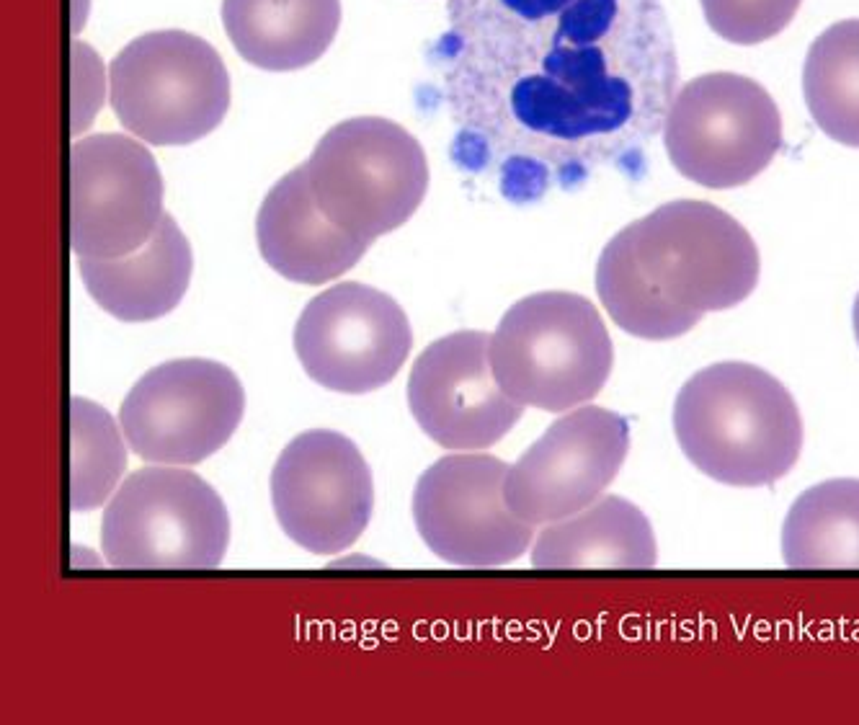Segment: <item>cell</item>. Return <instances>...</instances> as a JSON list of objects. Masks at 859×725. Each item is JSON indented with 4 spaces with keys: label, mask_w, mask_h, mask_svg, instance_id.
I'll use <instances>...</instances> for the list:
<instances>
[{
    "label": "cell",
    "mask_w": 859,
    "mask_h": 725,
    "mask_svg": "<svg viewBox=\"0 0 859 725\" xmlns=\"http://www.w3.org/2000/svg\"><path fill=\"white\" fill-rule=\"evenodd\" d=\"M640 277L674 308L705 318L759 284V248L728 212L700 199L661 204L620 230Z\"/></svg>",
    "instance_id": "obj_4"
},
{
    "label": "cell",
    "mask_w": 859,
    "mask_h": 725,
    "mask_svg": "<svg viewBox=\"0 0 859 725\" xmlns=\"http://www.w3.org/2000/svg\"><path fill=\"white\" fill-rule=\"evenodd\" d=\"M70 506L91 511L106 504L127 470V439L122 426L93 400H70Z\"/></svg>",
    "instance_id": "obj_23"
},
{
    "label": "cell",
    "mask_w": 859,
    "mask_h": 725,
    "mask_svg": "<svg viewBox=\"0 0 859 725\" xmlns=\"http://www.w3.org/2000/svg\"><path fill=\"white\" fill-rule=\"evenodd\" d=\"M222 24L246 62L271 73L313 65L341 26V0H222Z\"/></svg>",
    "instance_id": "obj_19"
},
{
    "label": "cell",
    "mask_w": 859,
    "mask_h": 725,
    "mask_svg": "<svg viewBox=\"0 0 859 725\" xmlns=\"http://www.w3.org/2000/svg\"><path fill=\"white\" fill-rule=\"evenodd\" d=\"M671 166L707 189L749 184L785 145L769 91L738 73H707L674 96L663 124Z\"/></svg>",
    "instance_id": "obj_8"
},
{
    "label": "cell",
    "mask_w": 859,
    "mask_h": 725,
    "mask_svg": "<svg viewBox=\"0 0 859 725\" xmlns=\"http://www.w3.org/2000/svg\"><path fill=\"white\" fill-rule=\"evenodd\" d=\"M413 346L408 315L390 295L341 282L307 302L295 326L302 369L333 393L362 395L400 372Z\"/></svg>",
    "instance_id": "obj_12"
},
{
    "label": "cell",
    "mask_w": 859,
    "mask_h": 725,
    "mask_svg": "<svg viewBox=\"0 0 859 725\" xmlns=\"http://www.w3.org/2000/svg\"><path fill=\"white\" fill-rule=\"evenodd\" d=\"M258 251L271 269L297 284H326L354 269L369 243L333 225L318 207L307 168L271 186L256 220Z\"/></svg>",
    "instance_id": "obj_16"
},
{
    "label": "cell",
    "mask_w": 859,
    "mask_h": 725,
    "mask_svg": "<svg viewBox=\"0 0 859 725\" xmlns=\"http://www.w3.org/2000/svg\"><path fill=\"white\" fill-rule=\"evenodd\" d=\"M710 29L741 47L761 44L790 26L803 0H700Z\"/></svg>",
    "instance_id": "obj_24"
},
{
    "label": "cell",
    "mask_w": 859,
    "mask_h": 725,
    "mask_svg": "<svg viewBox=\"0 0 859 725\" xmlns=\"http://www.w3.org/2000/svg\"><path fill=\"white\" fill-rule=\"evenodd\" d=\"M246 393L230 367L173 359L135 382L119 408L129 449L150 465H197L230 442Z\"/></svg>",
    "instance_id": "obj_9"
},
{
    "label": "cell",
    "mask_w": 859,
    "mask_h": 725,
    "mask_svg": "<svg viewBox=\"0 0 859 725\" xmlns=\"http://www.w3.org/2000/svg\"><path fill=\"white\" fill-rule=\"evenodd\" d=\"M656 560L651 522L622 496H602L573 517L545 524L532 542V566L547 571L653 568Z\"/></svg>",
    "instance_id": "obj_18"
},
{
    "label": "cell",
    "mask_w": 859,
    "mask_h": 725,
    "mask_svg": "<svg viewBox=\"0 0 859 725\" xmlns=\"http://www.w3.org/2000/svg\"><path fill=\"white\" fill-rule=\"evenodd\" d=\"M271 504L279 527L313 555L354 545L375 509L372 473L354 442L313 429L282 449L271 470Z\"/></svg>",
    "instance_id": "obj_11"
},
{
    "label": "cell",
    "mask_w": 859,
    "mask_h": 725,
    "mask_svg": "<svg viewBox=\"0 0 859 725\" xmlns=\"http://www.w3.org/2000/svg\"><path fill=\"white\" fill-rule=\"evenodd\" d=\"M194 271L191 246L171 215L153 238L119 259H78V274L101 310L124 323H145L176 310Z\"/></svg>",
    "instance_id": "obj_17"
},
{
    "label": "cell",
    "mask_w": 859,
    "mask_h": 725,
    "mask_svg": "<svg viewBox=\"0 0 859 725\" xmlns=\"http://www.w3.org/2000/svg\"><path fill=\"white\" fill-rule=\"evenodd\" d=\"M111 109L140 140L191 145L228 114L230 75L204 39L189 31H150L129 42L109 70Z\"/></svg>",
    "instance_id": "obj_6"
},
{
    "label": "cell",
    "mask_w": 859,
    "mask_h": 725,
    "mask_svg": "<svg viewBox=\"0 0 859 725\" xmlns=\"http://www.w3.org/2000/svg\"><path fill=\"white\" fill-rule=\"evenodd\" d=\"M852 326H854V338H857V344H859V295H857V300H854V310H852Z\"/></svg>",
    "instance_id": "obj_25"
},
{
    "label": "cell",
    "mask_w": 859,
    "mask_h": 725,
    "mask_svg": "<svg viewBox=\"0 0 859 725\" xmlns=\"http://www.w3.org/2000/svg\"><path fill=\"white\" fill-rule=\"evenodd\" d=\"M305 168L323 215L369 246L403 228L429 189L424 148L411 132L382 117L331 127Z\"/></svg>",
    "instance_id": "obj_5"
},
{
    "label": "cell",
    "mask_w": 859,
    "mask_h": 725,
    "mask_svg": "<svg viewBox=\"0 0 859 725\" xmlns=\"http://www.w3.org/2000/svg\"><path fill=\"white\" fill-rule=\"evenodd\" d=\"M596 295L622 331L645 341H671L692 331L702 320L674 308L640 277L620 233L609 240L599 256Z\"/></svg>",
    "instance_id": "obj_22"
},
{
    "label": "cell",
    "mask_w": 859,
    "mask_h": 725,
    "mask_svg": "<svg viewBox=\"0 0 859 725\" xmlns=\"http://www.w3.org/2000/svg\"><path fill=\"white\" fill-rule=\"evenodd\" d=\"M498 385L524 408L565 413L602 393L614 367L604 318L586 297L537 292L514 302L491 333Z\"/></svg>",
    "instance_id": "obj_3"
},
{
    "label": "cell",
    "mask_w": 859,
    "mask_h": 725,
    "mask_svg": "<svg viewBox=\"0 0 859 725\" xmlns=\"http://www.w3.org/2000/svg\"><path fill=\"white\" fill-rule=\"evenodd\" d=\"M790 568H859V480H823L795 498L782 524Z\"/></svg>",
    "instance_id": "obj_20"
},
{
    "label": "cell",
    "mask_w": 859,
    "mask_h": 725,
    "mask_svg": "<svg viewBox=\"0 0 859 725\" xmlns=\"http://www.w3.org/2000/svg\"><path fill=\"white\" fill-rule=\"evenodd\" d=\"M803 96L823 135L859 148V19L829 26L810 44Z\"/></svg>",
    "instance_id": "obj_21"
},
{
    "label": "cell",
    "mask_w": 859,
    "mask_h": 725,
    "mask_svg": "<svg viewBox=\"0 0 859 725\" xmlns=\"http://www.w3.org/2000/svg\"><path fill=\"white\" fill-rule=\"evenodd\" d=\"M509 465L493 455H447L418 478L413 522L436 558L460 568H501L522 558L534 527L506 504Z\"/></svg>",
    "instance_id": "obj_10"
},
{
    "label": "cell",
    "mask_w": 859,
    "mask_h": 725,
    "mask_svg": "<svg viewBox=\"0 0 859 725\" xmlns=\"http://www.w3.org/2000/svg\"><path fill=\"white\" fill-rule=\"evenodd\" d=\"M671 421L684 457L725 486H772L803 452L798 403L777 377L749 362L694 372L676 393Z\"/></svg>",
    "instance_id": "obj_2"
},
{
    "label": "cell",
    "mask_w": 859,
    "mask_h": 725,
    "mask_svg": "<svg viewBox=\"0 0 859 725\" xmlns=\"http://www.w3.org/2000/svg\"><path fill=\"white\" fill-rule=\"evenodd\" d=\"M70 240L78 259H119L158 230L163 176L145 145L127 135H93L70 153Z\"/></svg>",
    "instance_id": "obj_14"
},
{
    "label": "cell",
    "mask_w": 859,
    "mask_h": 725,
    "mask_svg": "<svg viewBox=\"0 0 859 725\" xmlns=\"http://www.w3.org/2000/svg\"><path fill=\"white\" fill-rule=\"evenodd\" d=\"M431 50L465 166L511 199L638 166L679 86L661 0H449Z\"/></svg>",
    "instance_id": "obj_1"
},
{
    "label": "cell",
    "mask_w": 859,
    "mask_h": 725,
    "mask_svg": "<svg viewBox=\"0 0 859 725\" xmlns=\"http://www.w3.org/2000/svg\"><path fill=\"white\" fill-rule=\"evenodd\" d=\"M630 452V424L617 411L578 406L547 426L506 473V504L532 527L573 517L604 496Z\"/></svg>",
    "instance_id": "obj_13"
},
{
    "label": "cell",
    "mask_w": 859,
    "mask_h": 725,
    "mask_svg": "<svg viewBox=\"0 0 859 725\" xmlns=\"http://www.w3.org/2000/svg\"><path fill=\"white\" fill-rule=\"evenodd\" d=\"M408 408L431 442L457 452L493 447L524 413L498 385L491 336L480 331L449 333L426 346L408 377Z\"/></svg>",
    "instance_id": "obj_15"
},
{
    "label": "cell",
    "mask_w": 859,
    "mask_h": 725,
    "mask_svg": "<svg viewBox=\"0 0 859 725\" xmlns=\"http://www.w3.org/2000/svg\"><path fill=\"white\" fill-rule=\"evenodd\" d=\"M230 517L220 493L178 465L135 470L106 501L101 547L111 568H217Z\"/></svg>",
    "instance_id": "obj_7"
}]
</instances>
